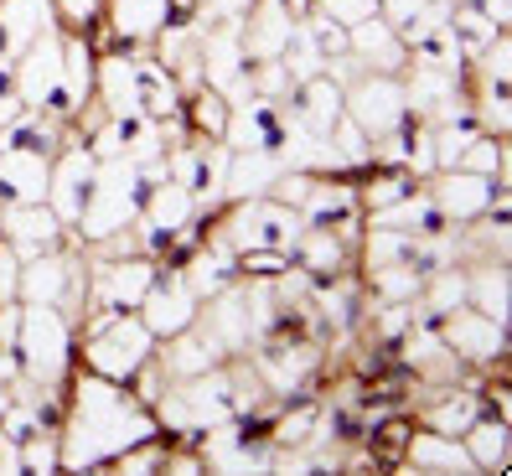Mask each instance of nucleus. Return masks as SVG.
<instances>
[{"instance_id":"0eeeda50","label":"nucleus","mask_w":512,"mask_h":476,"mask_svg":"<svg viewBox=\"0 0 512 476\" xmlns=\"http://www.w3.org/2000/svg\"><path fill=\"white\" fill-rule=\"evenodd\" d=\"M295 32V16L285 11V0H254V6L238 16V42H244L249 63H264V57H280L285 42Z\"/></svg>"},{"instance_id":"6e6552de","label":"nucleus","mask_w":512,"mask_h":476,"mask_svg":"<svg viewBox=\"0 0 512 476\" xmlns=\"http://www.w3.org/2000/svg\"><path fill=\"white\" fill-rule=\"evenodd\" d=\"M290 94H295L290 119H295L300 130H311V135H326V130L347 114V88H342L337 78H326V73H316V78H306V83H295Z\"/></svg>"},{"instance_id":"9b49d317","label":"nucleus","mask_w":512,"mask_h":476,"mask_svg":"<svg viewBox=\"0 0 512 476\" xmlns=\"http://www.w3.org/2000/svg\"><path fill=\"white\" fill-rule=\"evenodd\" d=\"M109 6V32L119 47H135V42H156V32L171 21L166 0H104Z\"/></svg>"},{"instance_id":"f257e3e1","label":"nucleus","mask_w":512,"mask_h":476,"mask_svg":"<svg viewBox=\"0 0 512 476\" xmlns=\"http://www.w3.org/2000/svg\"><path fill=\"white\" fill-rule=\"evenodd\" d=\"M16 357L21 373L37 383V389H57L68 373V347H73V326L57 306H21L16 316Z\"/></svg>"},{"instance_id":"4468645a","label":"nucleus","mask_w":512,"mask_h":476,"mask_svg":"<svg viewBox=\"0 0 512 476\" xmlns=\"http://www.w3.org/2000/svg\"><path fill=\"white\" fill-rule=\"evenodd\" d=\"M404 461L414 471H456V476L461 471H476L471 456H466V445H461V435H440V430H414Z\"/></svg>"},{"instance_id":"f3484780","label":"nucleus","mask_w":512,"mask_h":476,"mask_svg":"<svg viewBox=\"0 0 512 476\" xmlns=\"http://www.w3.org/2000/svg\"><path fill=\"white\" fill-rule=\"evenodd\" d=\"M311 11L331 16L337 26H357V21L378 16V0H311Z\"/></svg>"},{"instance_id":"20e7f679","label":"nucleus","mask_w":512,"mask_h":476,"mask_svg":"<svg viewBox=\"0 0 512 476\" xmlns=\"http://www.w3.org/2000/svg\"><path fill=\"white\" fill-rule=\"evenodd\" d=\"M347 114H352L373 140L388 135V130H394L399 119L409 114V104H404V78H394V73H368V78H357V83L347 88Z\"/></svg>"},{"instance_id":"423d86ee","label":"nucleus","mask_w":512,"mask_h":476,"mask_svg":"<svg viewBox=\"0 0 512 476\" xmlns=\"http://www.w3.org/2000/svg\"><path fill=\"white\" fill-rule=\"evenodd\" d=\"M430 202L440 207V218L445 223H476L481 213H487V202H492V176H476V171H461V166H450L435 176V187H430Z\"/></svg>"},{"instance_id":"2eb2a0df","label":"nucleus","mask_w":512,"mask_h":476,"mask_svg":"<svg viewBox=\"0 0 512 476\" xmlns=\"http://www.w3.org/2000/svg\"><path fill=\"white\" fill-rule=\"evenodd\" d=\"M466 456L476 471H507V456H512V435H507V420H492V414H481V420L461 435Z\"/></svg>"},{"instance_id":"39448f33","label":"nucleus","mask_w":512,"mask_h":476,"mask_svg":"<svg viewBox=\"0 0 512 476\" xmlns=\"http://www.w3.org/2000/svg\"><path fill=\"white\" fill-rule=\"evenodd\" d=\"M135 316L145 321L150 337H176V332H187V326L197 321V295L182 285L176 270H166V275H156V285L140 295Z\"/></svg>"},{"instance_id":"f8f14e48","label":"nucleus","mask_w":512,"mask_h":476,"mask_svg":"<svg viewBox=\"0 0 512 476\" xmlns=\"http://www.w3.org/2000/svg\"><path fill=\"white\" fill-rule=\"evenodd\" d=\"M481 378L476 383H456V389H440L435 404L425 409V430H440V435H466L476 420H481Z\"/></svg>"},{"instance_id":"1a4fd4ad","label":"nucleus","mask_w":512,"mask_h":476,"mask_svg":"<svg viewBox=\"0 0 512 476\" xmlns=\"http://www.w3.org/2000/svg\"><path fill=\"white\" fill-rule=\"evenodd\" d=\"M347 52L357 57V63H368L373 73H394V78H399V73L409 68L404 37H399L383 16H368V21L347 26Z\"/></svg>"},{"instance_id":"ddd939ff","label":"nucleus","mask_w":512,"mask_h":476,"mask_svg":"<svg viewBox=\"0 0 512 476\" xmlns=\"http://www.w3.org/2000/svg\"><path fill=\"white\" fill-rule=\"evenodd\" d=\"M176 275H182V285L197 295V301H213V295H223V290L238 280V254L223 249V244H213V249L192 254L187 270H176Z\"/></svg>"},{"instance_id":"9d476101","label":"nucleus","mask_w":512,"mask_h":476,"mask_svg":"<svg viewBox=\"0 0 512 476\" xmlns=\"http://www.w3.org/2000/svg\"><path fill=\"white\" fill-rule=\"evenodd\" d=\"M52 156L42 151H0V197L6 202H47Z\"/></svg>"},{"instance_id":"a211bd4d","label":"nucleus","mask_w":512,"mask_h":476,"mask_svg":"<svg viewBox=\"0 0 512 476\" xmlns=\"http://www.w3.org/2000/svg\"><path fill=\"white\" fill-rule=\"evenodd\" d=\"M16 378H21V357H16V347L0 342V383H16Z\"/></svg>"},{"instance_id":"6ab92c4d","label":"nucleus","mask_w":512,"mask_h":476,"mask_svg":"<svg viewBox=\"0 0 512 476\" xmlns=\"http://www.w3.org/2000/svg\"><path fill=\"white\" fill-rule=\"evenodd\" d=\"M285 11H290L295 21H306V16H311V0H285Z\"/></svg>"},{"instance_id":"f03ea898","label":"nucleus","mask_w":512,"mask_h":476,"mask_svg":"<svg viewBox=\"0 0 512 476\" xmlns=\"http://www.w3.org/2000/svg\"><path fill=\"white\" fill-rule=\"evenodd\" d=\"M150 352H156V337L145 332V321L135 311L114 316L109 326H99V332H83V363H88V373L114 378V383H125Z\"/></svg>"},{"instance_id":"dca6fc26","label":"nucleus","mask_w":512,"mask_h":476,"mask_svg":"<svg viewBox=\"0 0 512 476\" xmlns=\"http://www.w3.org/2000/svg\"><path fill=\"white\" fill-rule=\"evenodd\" d=\"M104 16V0H52V21H63L68 32L88 37Z\"/></svg>"},{"instance_id":"aec40b11","label":"nucleus","mask_w":512,"mask_h":476,"mask_svg":"<svg viewBox=\"0 0 512 476\" xmlns=\"http://www.w3.org/2000/svg\"><path fill=\"white\" fill-rule=\"evenodd\" d=\"M11 409V389H6V383H0V414H6Z\"/></svg>"},{"instance_id":"7ed1b4c3","label":"nucleus","mask_w":512,"mask_h":476,"mask_svg":"<svg viewBox=\"0 0 512 476\" xmlns=\"http://www.w3.org/2000/svg\"><path fill=\"white\" fill-rule=\"evenodd\" d=\"M440 337L466 368H487L497 357H507V326L481 316L476 306H456L450 316H440Z\"/></svg>"}]
</instances>
